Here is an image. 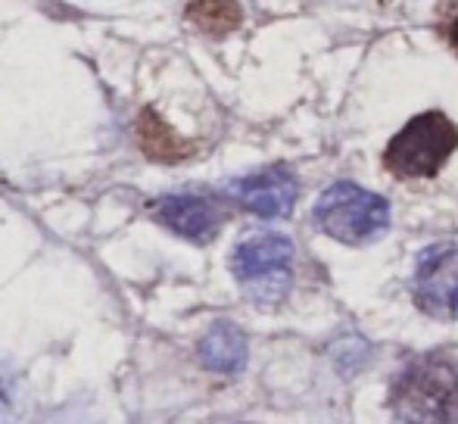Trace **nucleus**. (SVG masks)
Wrapping results in <instances>:
<instances>
[{
	"mask_svg": "<svg viewBox=\"0 0 458 424\" xmlns=\"http://www.w3.org/2000/svg\"><path fill=\"white\" fill-rule=\"evenodd\" d=\"M411 297L430 318H458V247H430L418 259Z\"/></svg>",
	"mask_w": 458,
	"mask_h": 424,
	"instance_id": "5",
	"label": "nucleus"
},
{
	"mask_svg": "<svg viewBox=\"0 0 458 424\" xmlns=\"http://www.w3.org/2000/svg\"><path fill=\"white\" fill-rule=\"evenodd\" d=\"M446 38H449V44H453L455 54H458V13L446 22Z\"/></svg>",
	"mask_w": 458,
	"mask_h": 424,
	"instance_id": "11",
	"label": "nucleus"
},
{
	"mask_svg": "<svg viewBox=\"0 0 458 424\" xmlns=\"http://www.w3.org/2000/svg\"><path fill=\"white\" fill-rule=\"evenodd\" d=\"M231 197L253 216L284 218L290 216L296 197H300V184H296L293 172H287L284 165H275V169L256 172V175L234 182L231 184Z\"/></svg>",
	"mask_w": 458,
	"mask_h": 424,
	"instance_id": "6",
	"label": "nucleus"
},
{
	"mask_svg": "<svg viewBox=\"0 0 458 424\" xmlns=\"http://www.w3.org/2000/svg\"><path fill=\"white\" fill-rule=\"evenodd\" d=\"M315 228L350 247L371 243L390 228V203L352 182H337L315 203Z\"/></svg>",
	"mask_w": 458,
	"mask_h": 424,
	"instance_id": "3",
	"label": "nucleus"
},
{
	"mask_svg": "<svg viewBox=\"0 0 458 424\" xmlns=\"http://www.w3.org/2000/svg\"><path fill=\"white\" fill-rule=\"evenodd\" d=\"M390 409L405 424H458V365L424 356L390 387Z\"/></svg>",
	"mask_w": 458,
	"mask_h": 424,
	"instance_id": "1",
	"label": "nucleus"
},
{
	"mask_svg": "<svg viewBox=\"0 0 458 424\" xmlns=\"http://www.w3.org/2000/svg\"><path fill=\"white\" fill-rule=\"evenodd\" d=\"M184 16L206 35H228L243 22V13L234 0H193Z\"/></svg>",
	"mask_w": 458,
	"mask_h": 424,
	"instance_id": "9",
	"label": "nucleus"
},
{
	"mask_svg": "<svg viewBox=\"0 0 458 424\" xmlns=\"http://www.w3.org/2000/svg\"><path fill=\"white\" fill-rule=\"evenodd\" d=\"M290 262H293V243L281 234H256L237 243L231 256V272L241 284L253 287L256 293H275L281 297L290 284Z\"/></svg>",
	"mask_w": 458,
	"mask_h": 424,
	"instance_id": "4",
	"label": "nucleus"
},
{
	"mask_svg": "<svg viewBox=\"0 0 458 424\" xmlns=\"http://www.w3.org/2000/svg\"><path fill=\"white\" fill-rule=\"evenodd\" d=\"M455 147H458V128L453 125V119L430 109V113L409 119L405 128H399V134L384 150V165L386 172H393L403 182L434 178L449 163Z\"/></svg>",
	"mask_w": 458,
	"mask_h": 424,
	"instance_id": "2",
	"label": "nucleus"
},
{
	"mask_svg": "<svg viewBox=\"0 0 458 424\" xmlns=\"http://www.w3.org/2000/svg\"><path fill=\"white\" fill-rule=\"evenodd\" d=\"M150 212L157 222H163L165 228H172L175 234H182L193 243L212 241L225 222V209L212 197H199V194L163 197V200L153 203Z\"/></svg>",
	"mask_w": 458,
	"mask_h": 424,
	"instance_id": "7",
	"label": "nucleus"
},
{
	"mask_svg": "<svg viewBox=\"0 0 458 424\" xmlns=\"http://www.w3.org/2000/svg\"><path fill=\"white\" fill-rule=\"evenodd\" d=\"M199 359H203L206 369L234 375L247 362V340L231 321H218V325L209 327V334L199 343Z\"/></svg>",
	"mask_w": 458,
	"mask_h": 424,
	"instance_id": "8",
	"label": "nucleus"
},
{
	"mask_svg": "<svg viewBox=\"0 0 458 424\" xmlns=\"http://www.w3.org/2000/svg\"><path fill=\"white\" fill-rule=\"evenodd\" d=\"M138 140H140V147H144L147 157L165 159V163L182 159L187 153V147L175 138V131H172L157 113H150V109H144L138 119Z\"/></svg>",
	"mask_w": 458,
	"mask_h": 424,
	"instance_id": "10",
	"label": "nucleus"
}]
</instances>
